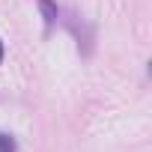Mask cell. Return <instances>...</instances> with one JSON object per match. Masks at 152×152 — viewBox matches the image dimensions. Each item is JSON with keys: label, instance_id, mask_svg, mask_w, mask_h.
<instances>
[{"label": "cell", "instance_id": "1", "mask_svg": "<svg viewBox=\"0 0 152 152\" xmlns=\"http://www.w3.org/2000/svg\"><path fill=\"white\" fill-rule=\"evenodd\" d=\"M39 6H42V12H45V21L51 24V21L57 18V9H54V3H51V0H39Z\"/></svg>", "mask_w": 152, "mask_h": 152}, {"label": "cell", "instance_id": "2", "mask_svg": "<svg viewBox=\"0 0 152 152\" xmlns=\"http://www.w3.org/2000/svg\"><path fill=\"white\" fill-rule=\"evenodd\" d=\"M0 152H15V140L9 134H0Z\"/></svg>", "mask_w": 152, "mask_h": 152}, {"label": "cell", "instance_id": "3", "mask_svg": "<svg viewBox=\"0 0 152 152\" xmlns=\"http://www.w3.org/2000/svg\"><path fill=\"white\" fill-rule=\"evenodd\" d=\"M0 63H3V42H0Z\"/></svg>", "mask_w": 152, "mask_h": 152}]
</instances>
